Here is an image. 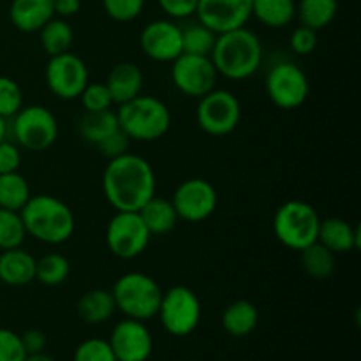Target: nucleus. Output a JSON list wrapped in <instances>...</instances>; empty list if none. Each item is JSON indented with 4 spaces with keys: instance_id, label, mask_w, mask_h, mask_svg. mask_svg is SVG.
I'll use <instances>...</instances> for the list:
<instances>
[{
    "instance_id": "nucleus-31",
    "label": "nucleus",
    "mask_w": 361,
    "mask_h": 361,
    "mask_svg": "<svg viewBox=\"0 0 361 361\" xmlns=\"http://www.w3.org/2000/svg\"><path fill=\"white\" fill-rule=\"evenodd\" d=\"M71 275V263L63 254L48 252L37 259L35 264V279L42 286L55 288V286L63 284Z\"/></svg>"
},
{
    "instance_id": "nucleus-8",
    "label": "nucleus",
    "mask_w": 361,
    "mask_h": 361,
    "mask_svg": "<svg viewBox=\"0 0 361 361\" xmlns=\"http://www.w3.org/2000/svg\"><path fill=\"white\" fill-rule=\"evenodd\" d=\"M196 120L208 136H228L242 120V104L233 92L214 88L197 102Z\"/></svg>"
},
{
    "instance_id": "nucleus-40",
    "label": "nucleus",
    "mask_w": 361,
    "mask_h": 361,
    "mask_svg": "<svg viewBox=\"0 0 361 361\" xmlns=\"http://www.w3.org/2000/svg\"><path fill=\"white\" fill-rule=\"evenodd\" d=\"M129 145L130 140L127 137V134L123 133L122 129H118L115 130L111 136H108L106 140H102L101 143L95 145V148H97V150L101 152V155H104L108 161H111V159H116L120 157V155L127 154V152H129Z\"/></svg>"
},
{
    "instance_id": "nucleus-14",
    "label": "nucleus",
    "mask_w": 361,
    "mask_h": 361,
    "mask_svg": "<svg viewBox=\"0 0 361 361\" xmlns=\"http://www.w3.org/2000/svg\"><path fill=\"white\" fill-rule=\"evenodd\" d=\"M171 203L178 219L196 224L214 215L219 204V194L208 180L187 178L175 189Z\"/></svg>"
},
{
    "instance_id": "nucleus-10",
    "label": "nucleus",
    "mask_w": 361,
    "mask_h": 361,
    "mask_svg": "<svg viewBox=\"0 0 361 361\" xmlns=\"http://www.w3.org/2000/svg\"><path fill=\"white\" fill-rule=\"evenodd\" d=\"M150 231L137 212H116L106 228V245L120 259H134L147 250Z\"/></svg>"
},
{
    "instance_id": "nucleus-22",
    "label": "nucleus",
    "mask_w": 361,
    "mask_h": 361,
    "mask_svg": "<svg viewBox=\"0 0 361 361\" xmlns=\"http://www.w3.org/2000/svg\"><path fill=\"white\" fill-rule=\"evenodd\" d=\"M222 328L235 338L247 337L252 334L259 323V310L249 300H235L224 309L221 317Z\"/></svg>"
},
{
    "instance_id": "nucleus-5",
    "label": "nucleus",
    "mask_w": 361,
    "mask_h": 361,
    "mask_svg": "<svg viewBox=\"0 0 361 361\" xmlns=\"http://www.w3.org/2000/svg\"><path fill=\"white\" fill-rule=\"evenodd\" d=\"M162 289L154 277L143 271H129L116 279L111 295L116 310L126 317L148 321L157 317L162 300Z\"/></svg>"
},
{
    "instance_id": "nucleus-27",
    "label": "nucleus",
    "mask_w": 361,
    "mask_h": 361,
    "mask_svg": "<svg viewBox=\"0 0 361 361\" xmlns=\"http://www.w3.org/2000/svg\"><path fill=\"white\" fill-rule=\"evenodd\" d=\"M337 0H300L296 4V18L300 20V25L317 32L326 28L337 18Z\"/></svg>"
},
{
    "instance_id": "nucleus-2",
    "label": "nucleus",
    "mask_w": 361,
    "mask_h": 361,
    "mask_svg": "<svg viewBox=\"0 0 361 361\" xmlns=\"http://www.w3.org/2000/svg\"><path fill=\"white\" fill-rule=\"evenodd\" d=\"M263 42L247 27L217 35L210 59L219 76L231 81L252 78L263 66Z\"/></svg>"
},
{
    "instance_id": "nucleus-42",
    "label": "nucleus",
    "mask_w": 361,
    "mask_h": 361,
    "mask_svg": "<svg viewBox=\"0 0 361 361\" xmlns=\"http://www.w3.org/2000/svg\"><path fill=\"white\" fill-rule=\"evenodd\" d=\"M21 166V152L20 147L11 141L4 140L0 143V175L18 171Z\"/></svg>"
},
{
    "instance_id": "nucleus-43",
    "label": "nucleus",
    "mask_w": 361,
    "mask_h": 361,
    "mask_svg": "<svg viewBox=\"0 0 361 361\" xmlns=\"http://www.w3.org/2000/svg\"><path fill=\"white\" fill-rule=\"evenodd\" d=\"M21 342H23V348L27 351V355H37V353H44L46 344H48V338L37 328H32L27 330L21 335Z\"/></svg>"
},
{
    "instance_id": "nucleus-29",
    "label": "nucleus",
    "mask_w": 361,
    "mask_h": 361,
    "mask_svg": "<svg viewBox=\"0 0 361 361\" xmlns=\"http://www.w3.org/2000/svg\"><path fill=\"white\" fill-rule=\"evenodd\" d=\"M300 263L305 274L316 281H324L335 271V254L319 242L310 243L303 250H300Z\"/></svg>"
},
{
    "instance_id": "nucleus-23",
    "label": "nucleus",
    "mask_w": 361,
    "mask_h": 361,
    "mask_svg": "<svg viewBox=\"0 0 361 361\" xmlns=\"http://www.w3.org/2000/svg\"><path fill=\"white\" fill-rule=\"evenodd\" d=\"M137 214L150 235H168L180 221L171 200H164L159 196H154L150 201H147Z\"/></svg>"
},
{
    "instance_id": "nucleus-26",
    "label": "nucleus",
    "mask_w": 361,
    "mask_h": 361,
    "mask_svg": "<svg viewBox=\"0 0 361 361\" xmlns=\"http://www.w3.org/2000/svg\"><path fill=\"white\" fill-rule=\"evenodd\" d=\"M81 137L90 145H99L102 140L111 136L115 130L120 129L116 111L104 109V111H85L78 123Z\"/></svg>"
},
{
    "instance_id": "nucleus-30",
    "label": "nucleus",
    "mask_w": 361,
    "mask_h": 361,
    "mask_svg": "<svg viewBox=\"0 0 361 361\" xmlns=\"http://www.w3.org/2000/svg\"><path fill=\"white\" fill-rule=\"evenodd\" d=\"M32 197L27 178L18 171L0 175V208L20 212Z\"/></svg>"
},
{
    "instance_id": "nucleus-44",
    "label": "nucleus",
    "mask_w": 361,
    "mask_h": 361,
    "mask_svg": "<svg viewBox=\"0 0 361 361\" xmlns=\"http://www.w3.org/2000/svg\"><path fill=\"white\" fill-rule=\"evenodd\" d=\"M81 0H53V11L59 18H71L80 13Z\"/></svg>"
},
{
    "instance_id": "nucleus-38",
    "label": "nucleus",
    "mask_w": 361,
    "mask_h": 361,
    "mask_svg": "<svg viewBox=\"0 0 361 361\" xmlns=\"http://www.w3.org/2000/svg\"><path fill=\"white\" fill-rule=\"evenodd\" d=\"M27 356L21 335L7 328H0V361H25Z\"/></svg>"
},
{
    "instance_id": "nucleus-17",
    "label": "nucleus",
    "mask_w": 361,
    "mask_h": 361,
    "mask_svg": "<svg viewBox=\"0 0 361 361\" xmlns=\"http://www.w3.org/2000/svg\"><path fill=\"white\" fill-rule=\"evenodd\" d=\"M140 46L150 60L171 63L183 53L182 27L171 20L150 21L141 30Z\"/></svg>"
},
{
    "instance_id": "nucleus-46",
    "label": "nucleus",
    "mask_w": 361,
    "mask_h": 361,
    "mask_svg": "<svg viewBox=\"0 0 361 361\" xmlns=\"http://www.w3.org/2000/svg\"><path fill=\"white\" fill-rule=\"evenodd\" d=\"M7 130H9V126H7V118L0 116V143L4 140H7Z\"/></svg>"
},
{
    "instance_id": "nucleus-20",
    "label": "nucleus",
    "mask_w": 361,
    "mask_h": 361,
    "mask_svg": "<svg viewBox=\"0 0 361 361\" xmlns=\"http://www.w3.org/2000/svg\"><path fill=\"white\" fill-rule=\"evenodd\" d=\"M11 23L25 34L39 32L55 18L53 0H13L9 7Z\"/></svg>"
},
{
    "instance_id": "nucleus-35",
    "label": "nucleus",
    "mask_w": 361,
    "mask_h": 361,
    "mask_svg": "<svg viewBox=\"0 0 361 361\" xmlns=\"http://www.w3.org/2000/svg\"><path fill=\"white\" fill-rule=\"evenodd\" d=\"M74 361H116L115 353L106 338H87L76 348Z\"/></svg>"
},
{
    "instance_id": "nucleus-25",
    "label": "nucleus",
    "mask_w": 361,
    "mask_h": 361,
    "mask_svg": "<svg viewBox=\"0 0 361 361\" xmlns=\"http://www.w3.org/2000/svg\"><path fill=\"white\" fill-rule=\"evenodd\" d=\"M252 16L268 28H284L296 18L295 0H252Z\"/></svg>"
},
{
    "instance_id": "nucleus-9",
    "label": "nucleus",
    "mask_w": 361,
    "mask_h": 361,
    "mask_svg": "<svg viewBox=\"0 0 361 361\" xmlns=\"http://www.w3.org/2000/svg\"><path fill=\"white\" fill-rule=\"evenodd\" d=\"M13 136L25 150H48L59 137L56 116L46 106H23L13 116Z\"/></svg>"
},
{
    "instance_id": "nucleus-3",
    "label": "nucleus",
    "mask_w": 361,
    "mask_h": 361,
    "mask_svg": "<svg viewBox=\"0 0 361 361\" xmlns=\"http://www.w3.org/2000/svg\"><path fill=\"white\" fill-rule=\"evenodd\" d=\"M27 236L46 245H60L73 236L76 221L66 201L51 194H37L20 210Z\"/></svg>"
},
{
    "instance_id": "nucleus-34",
    "label": "nucleus",
    "mask_w": 361,
    "mask_h": 361,
    "mask_svg": "<svg viewBox=\"0 0 361 361\" xmlns=\"http://www.w3.org/2000/svg\"><path fill=\"white\" fill-rule=\"evenodd\" d=\"M23 108V90L9 76H0V116L13 118Z\"/></svg>"
},
{
    "instance_id": "nucleus-45",
    "label": "nucleus",
    "mask_w": 361,
    "mask_h": 361,
    "mask_svg": "<svg viewBox=\"0 0 361 361\" xmlns=\"http://www.w3.org/2000/svg\"><path fill=\"white\" fill-rule=\"evenodd\" d=\"M25 361H56L53 356L46 355V353H37V355H28Z\"/></svg>"
},
{
    "instance_id": "nucleus-28",
    "label": "nucleus",
    "mask_w": 361,
    "mask_h": 361,
    "mask_svg": "<svg viewBox=\"0 0 361 361\" xmlns=\"http://www.w3.org/2000/svg\"><path fill=\"white\" fill-rule=\"evenodd\" d=\"M73 39V27L67 23L66 18H51L39 30V41H41L42 49H44V53L48 56L62 55V53L71 51Z\"/></svg>"
},
{
    "instance_id": "nucleus-4",
    "label": "nucleus",
    "mask_w": 361,
    "mask_h": 361,
    "mask_svg": "<svg viewBox=\"0 0 361 361\" xmlns=\"http://www.w3.org/2000/svg\"><path fill=\"white\" fill-rule=\"evenodd\" d=\"M118 126L130 141H157L171 127V111L168 104L155 95L140 94L133 101L116 109Z\"/></svg>"
},
{
    "instance_id": "nucleus-6",
    "label": "nucleus",
    "mask_w": 361,
    "mask_h": 361,
    "mask_svg": "<svg viewBox=\"0 0 361 361\" xmlns=\"http://www.w3.org/2000/svg\"><path fill=\"white\" fill-rule=\"evenodd\" d=\"M321 217L312 204L302 200L286 201L274 217V233L279 242L291 250H303L317 242Z\"/></svg>"
},
{
    "instance_id": "nucleus-19",
    "label": "nucleus",
    "mask_w": 361,
    "mask_h": 361,
    "mask_svg": "<svg viewBox=\"0 0 361 361\" xmlns=\"http://www.w3.org/2000/svg\"><path fill=\"white\" fill-rule=\"evenodd\" d=\"M143 71L133 62H120L108 73L106 78V87L111 94L113 104L120 106L126 102L133 101L134 97L141 94L143 90Z\"/></svg>"
},
{
    "instance_id": "nucleus-41",
    "label": "nucleus",
    "mask_w": 361,
    "mask_h": 361,
    "mask_svg": "<svg viewBox=\"0 0 361 361\" xmlns=\"http://www.w3.org/2000/svg\"><path fill=\"white\" fill-rule=\"evenodd\" d=\"M159 7L173 20H185L196 14L197 0H157Z\"/></svg>"
},
{
    "instance_id": "nucleus-32",
    "label": "nucleus",
    "mask_w": 361,
    "mask_h": 361,
    "mask_svg": "<svg viewBox=\"0 0 361 361\" xmlns=\"http://www.w3.org/2000/svg\"><path fill=\"white\" fill-rule=\"evenodd\" d=\"M215 41H217V34L208 27H204L203 23H200V21L182 28L183 53L210 56L212 51H214Z\"/></svg>"
},
{
    "instance_id": "nucleus-16",
    "label": "nucleus",
    "mask_w": 361,
    "mask_h": 361,
    "mask_svg": "<svg viewBox=\"0 0 361 361\" xmlns=\"http://www.w3.org/2000/svg\"><path fill=\"white\" fill-rule=\"evenodd\" d=\"M108 342L116 361H147L154 351V337L145 321L130 317L115 324Z\"/></svg>"
},
{
    "instance_id": "nucleus-11",
    "label": "nucleus",
    "mask_w": 361,
    "mask_h": 361,
    "mask_svg": "<svg viewBox=\"0 0 361 361\" xmlns=\"http://www.w3.org/2000/svg\"><path fill=\"white\" fill-rule=\"evenodd\" d=\"M264 88L277 108L291 111L307 101L310 83L302 67L293 62H279L268 71Z\"/></svg>"
},
{
    "instance_id": "nucleus-1",
    "label": "nucleus",
    "mask_w": 361,
    "mask_h": 361,
    "mask_svg": "<svg viewBox=\"0 0 361 361\" xmlns=\"http://www.w3.org/2000/svg\"><path fill=\"white\" fill-rule=\"evenodd\" d=\"M157 178L150 162L136 154L111 159L102 173V192L115 212H140L155 196Z\"/></svg>"
},
{
    "instance_id": "nucleus-39",
    "label": "nucleus",
    "mask_w": 361,
    "mask_h": 361,
    "mask_svg": "<svg viewBox=\"0 0 361 361\" xmlns=\"http://www.w3.org/2000/svg\"><path fill=\"white\" fill-rule=\"evenodd\" d=\"M317 44H319V39H317V30L314 28L305 27V25H300L293 30L291 39H289V46H291L293 51L296 55L307 56L310 53L316 51Z\"/></svg>"
},
{
    "instance_id": "nucleus-15",
    "label": "nucleus",
    "mask_w": 361,
    "mask_h": 361,
    "mask_svg": "<svg viewBox=\"0 0 361 361\" xmlns=\"http://www.w3.org/2000/svg\"><path fill=\"white\" fill-rule=\"evenodd\" d=\"M196 16L200 23L215 34L236 30L252 18V0H197Z\"/></svg>"
},
{
    "instance_id": "nucleus-33",
    "label": "nucleus",
    "mask_w": 361,
    "mask_h": 361,
    "mask_svg": "<svg viewBox=\"0 0 361 361\" xmlns=\"http://www.w3.org/2000/svg\"><path fill=\"white\" fill-rule=\"evenodd\" d=\"M25 238H27V229L21 221L20 212L0 208V250L21 247Z\"/></svg>"
},
{
    "instance_id": "nucleus-37",
    "label": "nucleus",
    "mask_w": 361,
    "mask_h": 361,
    "mask_svg": "<svg viewBox=\"0 0 361 361\" xmlns=\"http://www.w3.org/2000/svg\"><path fill=\"white\" fill-rule=\"evenodd\" d=\"M106 14L118 23L136 20L145 9V0H102Z\"/></svg>"
},
{
    "instance_id": "nucleus-24",
    "label": "nucleus",
    "mask_w": 361,
    "mask_h": 361,
    "mask_svg": "<svg viewBox=\"0 0 361 361\" xmlns=\"http://www.w3.org/2000/svg\"><path fill=\"white\" fill-rule=\"evenodd\" d=\"M76 309L78 316L87 324H102L108 319H111V316L116 310V305L111 291L95 288L83 293V296L78 300Z\"/></svg>"
},
{
    "instance_id": "nucleus-18",
    "label": "nucleus",
    "mask_w": 361,
    "mask_h": 361,
    "mask_svg": "<svg viewBox=\"0 0 361 361\" xmlns=\"http://www.w3.org/2000/svg\"><path fill=\"white\" fill-rule=\"evenodd\" d=\"M317 242L323 243L335 256L358 250L361 245L360 226H353L341 217L321 219Z\"/></svg>"
},
{
    "instance_id": "nucleus-7",
    "label": "nucleus",
    "mask_w": 361,
    "mask_h": 361,
    "mask_svg": "<svg viewBox=\"0 0 361 361\" xmlns=\"http://www.w3.org/2000/svg\"><path fill=\"white\" fill-rule=\"evenodd\" d=\"M201 302L187 286H173L162 293L157 317L164 330L173 337H187L201 323Z\"/></svg>"
},
{
    "instance_id": "nucleus-36",
    "label": "nucleus",
    "mask_w": 361,
    "mask_h": 361,
    "mask_svg": "<svg viewBox=\"0 0 361 361\" xmlns=\"http://www.w3.org/2000/svg\"><path fill=\"white\" fill-rule=\"evenodd\" d=\"M80 101L85 111H104V109H111L113 106L111 94L106 83H101V81H94V83L88 81V85L81 92Z\"/></svg>"
},
{
    "instance_id": "nucleus-12",
    "label": "nucleus",
    "mask_w": 361,
    "mask_h": 361,
    "mask_svg": "<svg viewBox=\"0 0 361 361\" xmlns=\"http://www.w3.org/2000/svg\"><path fill=\"white\" fill-rule=\"evenodd\" d=\"M44 80L55 97L62 101H74L80 99L83 88L90 81V74L83 59L66 51L62 55L49 56L44 69Z\"/></svg>"
},
{
    "instance_id": "nucleus-13",
    "label": "nucleus",
    "mask_w": 361,
    "mask_h": 361,
    "mask_svg": "<svg viewBox=\"0 0 361 361\" xmlns=\"http://www.w3.org/2000/svg\"><path fill=\"white\" fill-rule=\"evenodd\" d=\"M219 73L210 56L182 53L171 62V81L187 97L201 99L217 85Z\"/></svg>"
},
{
    "instance_id": "nucleus-21",
    "label": "nucleus",
    "mask_w": 361,
    "mask_h": 361,
    "mask_svg": "<svg viewBox=\"0 0 361 361\" xmlns=\"http://www.w3.org/2000/svg\"><path fill=\"white\" fill-rule=\"evenodd\" d=\"M37 259L21 247L2 250L0 254V282L13 288L28 286L35 281Z\"/></svg>"
}]
</instances>
